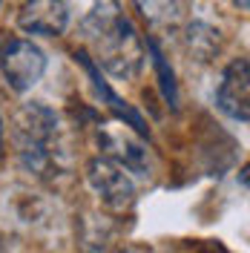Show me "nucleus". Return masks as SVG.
Instances as JSON below:
<instances>
[{
  "instance_id": "13",
  "label": "nucleus",
  "mask_w": 250,
  "mask_h": 253,
  "mask_svg": "<svg viewBox=\"0 0 250 253\" xmlns=\"http://www.w3.org/2000/svg\"><path fill=\"white\" fill-rule=\"evenodd\" d=\"M0 156H3V118H0Z\"/></svg>"
},
{
  "instance_id": "9",
  "label": "nucleus",
  "mask_w": 250,
  "mask_h": 253,
  "mask_svg": "<svg viewBox=\"0 0 250 253\" xmlns=\"http://www.w3.org/2000/svg\"><path fill=\"white\" fill-rule=\"evenodd\" d=\"M184 46H187V52L196 61L207 63L219 55L221 35H219V29L207 26L202 20H193V23H187V29H184Z\"/></svg>"
},
{
  "instance_id": "11",
  "label": "nucleus",
  "mask_w": 250,
  "mask_h": 253,
  "mask_svg": "<svg viewBox=\"0 0 250 253\" xmlns=\"http://www.w3.org/2000/svg\"><path fill=\"white\" fill-rule=\"evenodd\" d=\"M147 49H150V55H153V66H156L158 72V84H161V92L167 98V104H170L172 110L178 107V92H175V81H172V69L167 66L164 61V55H161V49H158L156 41H147Z\"/></svg>"
},
{
  "instance_id": "4",
  "label": "nucleus",
  "mask_w": 250,
  "mask_h": 253,
  "mask_svg": "<svg viewBox=\"0 0 250 253\" xmlns=\"http://www.w3.org/2000/svg\"><path fill=\"white\" fill-rule=\"evenodd\" d=\"M0 72L15 92L32 89L46 72V55L26 38H15L0 49Z\"/></svg>"
},
{
  "instance_id": "3",
  "label": "nucleus",
  "mask_w": 250,
  "mask_h": 253,
  "mask_svg": "<svg viewBox=\"0 0 250 253\" xmlns=\"http://www.w3.org/2000/svg\"><path fill=\"white\" fill-rule=\"evenodd\" d=\"M86 181L110 210H126L135 202V184L129 178V170L110 156H95L86 164Z\"/></svg>"
},
{
  "instance_id": "8",
  "label": "nucleus",
  "mask_w": 250,
  "mask_h": 253,
  "mask_svg": "<svg viewBox=\"0 0 250 253\" xmlns=\"http://www.w3.org/2000/svg\"><path fill=\"white\" fill-rule=\"evenodd\" d=\"M98 138H101V144L107 147V153H110V158H115V161H121L126 170H135V173H144L147 170V150L141 147L138 141H132L129 135H121V132H115V129H110V126H104L101 132H98Z\"/></svg>"
},
{
  "instance_id": "1",
  "label": "nucleus",
  "mask_w": 250,
  "mask_h": 253,
  "mask_svg": "<svg viewBox=\"0 0 250 253\" xmlns=\"http://www.w3.org/2000/svg\"><path fill=\"white\" fill-rule=\"evenodd\" d=\"M83 35L92 43L95 63L118 81H132L144 69L147 46L138 29L121 15L118 0H95L92 12L83 20Z\"/></svg>"
},
{
  "instance_id": "10",
  "label": "nucleus",
  "mask_w": 250,
  "mask_h": 253,
  "mask_svg": "<svg viewBox=\"0 0 250 253\" xmlns=\"http://www.w3.org/2000/svg\"><path fill=\"white\" fill-rule=\"evenodd\" d=\"M132 3L150 26H175L178 23V0H132Z\"/></svg>"
},
{
  "instance_id": "12",
  "label": "nucleus",
  "mask_w": 250,
  "mask_h": 253,
  "mask_svg": "<svg viewBox=\"0 0 250 253\" xmlns=\"http://www.w3.org/2000/svg\"><path fill=\"white\" fill-rule=\"evenodd\" d=\"M233 3L242 9V12H248V9H250V0H233Z\"/></svg>"
},
{
  "instance_id": "2",
  "label": "nucleus",
  "mask_w": 250,
  "mask_h": 253,
  "mask_svg": "<svg viewBox=\"0 0 250 253\" xmlns=\"http://www.w3.org/2000/svg\"><path fill=\"white\" fill-rule=\"evenodd\" d=\"M58 135V115L41 101L23 104L15 115V141L20 164L35 175H49L52 167L58 170V158L52 141Z\"/></svg>"
},
{
  "instance_id": "5",
  "label": "nucleus",
  "mask_w": 250,
  "mask_h": 253,
  "mask_svg": "<svg viewBox=\"0 0 250 253\" xmlns=\"http://www.w3.org/2000/svg\"><path fill=\"white\" fill-rule=\"evenodd\" d=\"M216 104H219V110L227 118L248 124V118H250V63H248V58H239V61H233L224 69L221 84L216 89Z\"/></svg>"
},
{
  "instance_id": "14",
  "label": "nucleus",
  "mask_w": 250,
  "mask_h": 253,
  "mask_svg": "<svg viewBox=\"0 0 250 253\" xmlns=\"http://www.w3.org/2000/svg\"><path fill=\"white\" fill-rule=\"evenodd\" d=\"M0 3H3V0H0Z\"/></svg>"
},
{
  "instance_id": "6",
  "label": "nucleus",
  "mask_w": 250,
  "mask_h": 253,
  "mask_svg": "<svg viewBox=\"0 0 250 253\" xmlns=\"http://www.w3.org/2000/svg\"><path fill=\"white\" fill-rule=\"evenodd\" d=\"M17 23L29 35L58 38L69 23V0H26L17 12Z\"/></svg>"
},
{
  "instance_id": "7",
  "label": "nucleus",
  "mask_w": 250,
  "mask_h": 253,
  "mask_svg": "<svg viewBox=\"0 0 250 253\" xmlns=\"http://www.w3.org/2000/svg\"><path fill=\"white\" fill-rule=\"evenodd\" d=\"M75 61L83 63V69H86V75H89V81H92V86H95V92L101 95L107 104H110V110L115 112V118L118 121H124L126 126H132L138 135H150V129H147V124H144V118H141V112H135L126 101H121L118 95L110 89V84L101 78V72H98V63L86 55V52H75Z\"/></svg>"
}]
</instances>
